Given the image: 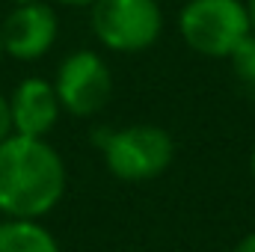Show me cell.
I'll use <instances>...</instances> for the list:
<instances>
[{
    "label": "cell",
    "instance_id": "cell-9",
    "mask_svg": "<svg viewBox=\"0 0 255 252\" xmlns=\"http://www.w3.org/2000/svg\"><path fill=\"white\" fill-rule=\"evenodd\" d=\"M232 60V68H235V77L244 83V89L255 95V33L229 57Z\"/></svg>",
    "mask_w": 255,
    "mask_h": 252
},
{
    "label": "cell",
    "instance_id": "cell-10",
    "mask_svg": "<svg viewBox=\"0 0 255 252\" xmlns=\"http://www.w3.org/2000/svg\"><path fill=\"white\" fill-rule=\"evenodd\" d=\"M12 136V113H9V98L0 95V142Z\"/></svg>",
    "mask_w": 255,
    "mask_h": 252
},
{
    "label": "cell",
    "instance_id": "cell-16",
    "mask_svg": "<svg viewBox=\"0 0 255 252\" xmlns=\"http://www.w3.org/2000/svg\"><path fill=\"white\" fill-rule=\"evenodd\" d=\"M6 57V51H3V36H0V60Z\"/></svg>",
    "mask_w": 255,
    "mask_h": 252
},
{
    "label": "cell",
    "instance_id": "cell-8",
    "mask_svg": "<svg viewBox=\"0 0 255 252\" xmlns=\"http://www.w3.org/2000/svg\"><path fill=\"white\" fill-rule=\"evenodd\" d=\"M0 252H60V244L42 223L0 220Z\"/></svg>",
    "mask_w": 255,
    "mask_h": 252
},
{
    "label": "cell",
    "instance_id": "cell-5",
    "mask_svg": "<svg viewBox=\"0 0 255 252\" xmlns=\"http://www.w3.org/2000/svg\"><path fill=\"white\" fill-rule=\"evenodd\" d=\"M54 92L65 113L95 116L113 98V71L95 51H74L57 68Z\"/></svg>",
    "mask_w": 255,
    "mask_h": 252
},
{
    "label": "cell",
    "instance_id": "cell-1",
    "mask_svg": "<svg viewBox=\"0 0 255 252\" xmlns=\"http://www.w3.org/2000/svg\"><path fill=\"white\" fill-rule=\"evenodd\" d=\"M68 172L48 139L9 136L0 142V214L6 220L48 217L65 196Z\"/></svg>",
    "mask_w": 255,
    "mask_h": 252
},
{
    "label": "cell",
    "instance_id": "cell-3",
    "mask_svg": "<svg viewBox=\"0 0 255 252\" xmlns=\"http://www.w3.org/2000/svg\"><path fill=\"white\" fill-rule=\"evenodd\" d=\"M178 30L187 48L217 60H229L253 36L244 0H187L178 15Z\"/></svg>",
    "mask_w": 255,
    "mask_h": 252
},
{
    "label": "cell",
    "instance_id": "cell-15",
    "mask_svg": "<svg viewBox=\"0 0 255 252\" xmlns=\"http://www.w3.org/2000/svg\"><path fill=\"white\" fill-rule=\"evenodd\" d=\"M15 6H30V3H39V0H12Z\"/></svg>",
    "mask_w": 255,
    "mask_h": 252
},
{
    "label": "cell",
    "instance_id": "cell-4",
    "mask_svg": "<svg viewBox=\"0 0 255 252\" xmlns=\"http://www.w3.org/2000/svg\"><path fill=\"white\" fill-rule=\"evenodd\" d=\"M95 39L116 54L148 51L163 33L157 0H95L89 15Z\"/></svg>",
    "mask_w": 255,
    "mask_h": 252
},
{
    "label": "cell",
    "instance_id": "cell-11",
    "mask_svg": "<svg viewBox=\"0 0 255 252\" xmlns=\"http://www.w3.org/2000/svg\"><path fill=\"white\" fill-rule=\"evenodd\" d=\"M235 252H255V232H250V235H247L244 241H238Z\"/></svg>",
    "mask_w": 255,
    "mask_h": 252
},
{
    "label": "cell",
    "instance_id": "cell-12",
    "mask_svg": "<svg viewBox=\"0 0 255 252\" xmlns=\"http://www.w3.org/2000/svg\"><path fill=\"white\" fill-rule=\"evenodd\" d=\"M57 3H63V6H92L95 0H57Z\"/></svg>",
    "mask_w": 255,
    "mask_h": 252
},
{
    "label": "cell",
    "instance_id": "cell-14",
    "mask_svg": "<svg viewBox=\"0 0 255 252\" xmlns=\"http://www.w3.org/2000/svg\"><path fill=\"white\" fill-rule=\"evenodd\" d=\"M250 172H253V178H255V145H253V151H250Z\"/></svg>",
    "mask_w": 255,
    "mask_h": 252
},
{
    "label": "cell",
    "instance_id": "cell-7",
    "mask_svg": "<svg viewBox=\"0 0 255 252\" xmlns=\"http://www.w3.org/2000/svg\"><path fill=\"white\" fill-rule=\"evenodd\" d=\"M9 113H12V133L15 136H30V139H45L63 107L54 92V83L45 77H24L12 98H9Z\"/></svg>",
    "mask_w": 255,
    "mask_h": 252
},
{
    "label": "cell",
    "instance_id": "cell-13",
    "mask_svg": "<svg viewBox=\"0 0 255 252\" xmlns=\"http://www.w3.org/2000/svg\"><path fill=\"white\" fill-rule=\"evenodd\" d=\"M247 12H250V24H253V33H255V0H247Z\"/></svg>",
    "mask_w": 255,
    "mask_h": 252
},
{
    "label": "cell",
    "instance_id": "cell-6",
    "mask_svg": "<svg viewBox=\"0 0 255 252\" xmlns=\"http://www.w3.org/2000/svg\"><path fill=\"white\" fill-rule=\"evenodd\" d=\"M60 33V21L51 3L39 0L30 6H15L6 21L0 24V36H3V51L12 60L21 63H33L39 57H45Z\"/></svg>",
    "mask_w": 255,
    "mask_h": 252
},
{
    "label": "cell",
    "instance_id": "cell-2",
    "mask_svg": "<svg viewBox=\"0 0 255 252\" xmlns=\"http://www.w3.org/2000/svg\"><path fill=\"white\" fill-rule=\"evenodd\" d=\"M107 172L119 181H154L175 157V142L160 125H128L119 130H98L95 136Z\"/></svg>",
    "mask_w": 255,
    "mask_h": 252
}]
</instances>
